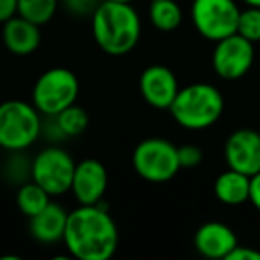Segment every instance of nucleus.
<instances>
[{"mask_svg":"<svg viewBox=\"0 0 260 260\" xmlns=\"http://www.w3.org/2000/svg\"><path fill=\"white\" fill-rule=\"evenodd\" d=\"M107 189V170L96 159H86L75 164L72 189L75 200L80 205L100 203Z\"/></svg>","mask_w":260,"mask_h":260,"instance_id":"9b49d317","label":"nucleus"},{"mask_svg":"<svg viewBox=\"0 0 260 260\" xmlns=\"http://www.w3.org/2000/svg\"><path fill=\"white\" fill-rule=\"evenodd\" d=\"M237 244L239 242L234 230L216 221L202 224L194 234V249L205 258H226Z\"/></svg>","mask_w":260,"mask_h":260,"instance_id":"ddd939ff","label":"nucleus"},{"mask_svg":"<svg viewBox=\"0 0 260 260\" xmlns=\"http://www.w3.org/2000/svg\"><path fill=\"white\" fill-rule=\"evenodd\" d=\"M246 6H255V8H260V0H241Z\"/></svg>","mask_w":260,"mask_h":260,"instance_id":"cd10ccee","label":"nucleus"},{"mask_svg":"<svg viewBox=\"0 0 260 260\" xmlns=\"http://www.w3.org/2000/svg\"><path fill=\"white\" fill-rule=\"evenodd\" d=\"M62 242L79 260H109L118 249V226L102 202L80 205L68 212Z\"/></svg>","mask_w":260,"mask_h":260,"instance_id":"f257e3e1","label":"nucleus"},{"mask_svg":"<svg viewBox=\"0 0 260 260\" xmlns=\"http://www.w3.org/2000/svg\"><path fill=\"white\" fill-rule=\"evenodd\" d=\"M150 22L162 32H171L182 23V9L177 0H153L150 6Z\"/></svg>","mask_w":260,"mask_h":260,"instance_id":"f3484780","label":"nucleus"},{"mask_svg":"<svg viewBox=\"0 0 260 260\" xmlns=\"http://www.w3.org/2000/svg\"><path fill=\"white\" fill-rule=\"evenodd\" d=\"M50 203V194L34 180L23 182L22 187L16 192V205L27 217L36 216Z\"/></svg>","mask_w":260,"mask_h":260,"instance_id":"a211bd4d","label":"nucleus"},{"mask_svg":"<svg viewBox=\"0 0 260 260\" xmlns=\"http://www.w3.org/2000/svg\"><path fill=\"white\" fill-rule=\"evenodd\" d=\"M13 153H15V157L9 162L8 177L13 182H25V178L30 177V164H27L25 159L22 155H18L20 152H13Z\"/></svg>","mask_w":260,"mask_h":260,"instance_id":"4be33fe9","label":"nucleus"},{"mask_svg":"<svg viewBox=\"0 0 260 260\" xmlns=\"http://www.w3.org/2000/svg\"><path fill=\"white\" fill-rule=\"evenodd\" d=\"M57 11V0H18L16 15L36 25H45L54 18Z\"/></svg>","mask_w":260,"mask_h":260,"instance_id":"6ab92c4d","label":"nucleus"},{"mask_svg":"<svg viewBox=\"0 0 260 260\" xmlns=\"http://www.w3.org/2000/svg\"><path fill=\"white\" fill-rule=\"evenodd\" d=\"M68 212L59 203H48L41 212L30 217V235L41 244H55L62 241Z\"/></svg>","mask_w":260,"mask_h":260,"instance_id":"2eb2a0df","label":"nucleus"},{"mask_svg":"<svg viewBox=\"0 0 260 260\" xmlns=\"http://www.w3.org/2000/svg\"><path fill=\"white\" fill-rule=\"evenodd\" d=\"M224 98L212 84H191L180 87L170 105L173 119L187 130H205L221 118Z\"/></svg>","mask_w":260,"mask_h":260,"instance_id":"7ed1b4c3","label":"nucleus"},{"mask_svg":"<svg viewBox=\"0 0 260 260\" xmlns=\"http://www.w3.org/2000/svg\"><path fill=\"white\" fill-rule=\"evenodd\" d=\"M226 260H260V251L248 246H235L230 251V255L226 256Z\"/></svg>","mask_w":260,"mask_h":260,"instance_id":"b1692460","label":"nucleus"},{"mask_svg":"<svg viewBox=\"0 0 260 260\" xmlns=\"http://www.w3.org/2000/svg\"><path fill=\"white\" fill-rule=\"evenodd\" d=\"M239 13L235 0H192L191 18L200 36L219 41L237 32Z\"/></svg>","mask_w":260,"mask_h":260,"instance_id":"6e6552de","label":"nucleus"},{"mask_svg":"<svg viewBox=\"0 0 260 260\" xmlns=\"http://www.w3.org/2000/svg\"><path fill=\"white\" fill-rule=\"evenodd\" d=\"M255 61V47L244 36L234 32L216 41L212 54V66L224 80L242 79Z\"/></svg>","mask_w":260,"mask_h":260,"instance_id":"1a4fd4ad","label":"nucleus"},{"mask_svg":"<svg viewBox=\"0 0 260 260\" xmlns=\"http://www.w3.org/2000/svg\"><path fill=\"white\" fill-rule=\"evenodd\" d=\"M2 41L6 48L15 55H29L40 47L41 32L40 25L15 15L2 23Z\"/></svg>","mask_w":260,"mask_h":260,"instance_id":"4468645a","label":"nucleus"},{"mask_svg":"<svg viewBox=\"0 0 260 260\" xmlns=\"http://www.w3.org/2000/svg\"><path fill=\"white\" fill-rule=\"evenodd\" d=\"M224 160L228 168L251 175L260 171V134L253 128H239L232 132L224 145Z\"/></svg>","mask_w":260,"mask_h":260,"instance_id":"9d476101","label":"nucleus"},{"mask_svg":"<svg viewBox=\"0 0 260 260\" xmlns=\"http://www.w3.org/2000/svg\"><path fill=\"white\" fill-rule=\"evenodd\" d=\"M136 173L146 182L162 184L178 173V148L162 138H148L136 146L132 153Z\"/></svg>","mask_w":260,"mask_h":260,"instance_id":"423d86ee","label":"nucleus"},{"mask_svg":"<svg viewBox=\"0 0 260 260\" xmlns=\"http://www.w3.org/2000/svg\"><path fill=\"white\" fill-rule=\"evenodd\" d=\"M178 80L168 66L152 64L139 77V91L146 104L155 109H170L178 93Z\"/></svg>","mask_w":260,"mask_h":260,"instance_id":"f8f14e48","label":"nucleus"},{"mask_svg":"<svg viewBox=\"0 0 260 260\" xmlns=\"http://www.w3.org/2000/svg\"><path fill=\"white\" fill-rule=\"evenodd\" d=\"M75 162L66 150L48 146L30 162V180L43 187L50 196H61L72 189Z\"/></svg>","mask_w":260,"mask_h":260,"instance_id":"0eeeda50","label":"nucleus"},{"mask_svg":"<svg viewBox=\"0 0 260 260\" xmlns=\"http://www.w3.org/2000/svg\"><path fill=\"white\" fill-rule=\"evenodd\" d=\"M79 79L68 68H50L38 77L32 89V105L43 116H55L75 104L79 96Z\"/></svg>","mask_w":260,"mask_h":260,"instance_id":"39448f33","label":"nucleus"},{"mask_svg":"<svg viewBox=\"0 0 260 260\" xmlns=\"http://www.w3.org/2000/svg\"><path fill=\"white\" fill-rule=\"evenodd\" d=\"M57 125L61 126L62 134L66 138H73V136H80L84 130L89 125V116H87L86 109H82L80 105H68L66 109H62L59 114H55Z\"/></svg>","mask_w":260,"mask_h":260,"instance_id":"aec40b11","label":"nucleus"},{"mask_svg":"<svg viewBox=\"0 0 260 260\" xmlns=\"http://www.w3.org/2000/svg\"><path fill=\"white\" fill-rule=\"evenodd\" d=\"M41 116L32 104L8 100L0 104V146L8 152H23L41 134Z\"/></svg>","mask_w":260,"mask_h":260,"instance_id":"20e7f679","label":"nucleus"},{"mask_svg":"<svg viewBox=\"0 0 260 260\" xmlns=\"http://www.w3.org/2000/svg\"><path fill=\"white\" fill-rule=\"evenodd\" d=\"M93 36L105 54H128L141 38L138 11L125 2L102 0L93 11Z\"/></svg>","mask_w":260,"mask_h":260,"instance_id":"f03ea898","label":"nucleus"},{"mask_svg":"<svg viewBox=\"0 0 260 260\" xmlns=\"http://www.w3.org/2000/svg\"><path fill=\"white\" fill-rule=\"evenodd\" d=\"M237 34L244 36L251 43L260 41V8L248 6V8L239 13Z\"/></svg>","mask_w":260,"mask_h":260,"instance_id":"412c9836","label":"nucleus"},{"mask_svg":"<svg viewBox=\"0 0 260 260\" xmlns=\"http://www.w3.org/2000/svg\"><path fill=\"white\" fill-rule=\"evenodd\" d=\"M98 6V0H66V8L75 15H86L89 11H94Z\"/></svg>","mask_w":260,"mask_h":260,"instance_id":"393cba45","label":"nucleus"},{"mask_svg":"<svg viewBox=\"0 0 260 260\" xmlns=\"http://www.w3.org/2000/svg\"><path fill=\"white\" fill-rule=\"evenodd\" d=\"M16 6L18 0H0V23L8 22L16 15Z\"/></svg>","mask_w":260,"mask_h":260,"instance_id":"bb28decb","label":"nucleus"},{"mask_svg":"<svg viewBox=\"0 0 260 260\" xmlns=\"http://www.w3.org/2000/svg\"><path fill=\"white\" fill-rule=\"evenodd\" d=\"M249 178L251 177L228 168V171L216 178L214 194L224 205H241L249 200Z\"/></svg>","mask_w":260,"mask_h":260,"instance_id":"dca6fc26","label":"nucleus"},{"mask_svg":"<svg viewBox=\"0 0 260 260\" xmlns=\"http://www.w3.org/2000/svg\"><path fill=\"white\" fill-rule=\"evenodd\" d=\"M249 202L256 210H260V171L249 178Z\"/></svg>","mask_w":260,"mask_h":260,"instance_id":"a878e982","label":"nucleus"},{"mask_svg":"<svg viewBox=\"0 0 260 260\" xmlns=\"http://www.w3.org/2000/svg\"><path fill=\"white\" fill-rule=\"evenodd\" d=\"M114 2H125V4H132L134 0H114Z\"/></svg>","mask_w":260,"mask_h":260,"instance_id":"c85d7f7f","label":"nucleus"},{"mask_svg":"<svg viewBox=\"0 0 260 260\" xmlns=\"http://www.w3.org/2000/svg\"><path fill=\"white\" fill-rule=\"evenodd\" d=\"M203 152L196 145H184L178 148V162L180 168H194L202 162Z\"/></svg>","mask_w":260,"mask_h":260,"instance_id":"5701e85b","label":"nucleus"}]
</instances>
